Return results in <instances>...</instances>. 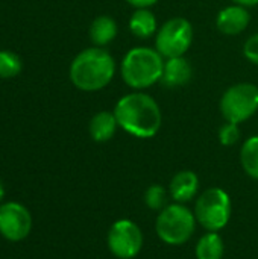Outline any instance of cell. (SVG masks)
<instances>
[{"label": "cell", "mask_w": 258, "mask_h": 259, "mask_svg": "<svg viewBox=\"0 0 258 259\" xmlns=\"http://www.w3.org/2000/svg\"><path fill=\"white\" fill-rule=\"evenodd\" d=\"M114 115L119 127L140 140L154 138L163 124L158 102L143 91H134L120 97L114 106Z\"/></svg>", "instance_id": "1"}, {"label": "cell", "mask_w": 258, "mask_h": 259, "mask_svg": "<svg viewBox=\"0 0 258 259\" xmlns=\"http://www.w3.org/2000/svg\"><path fill=\"white\" fill-rule=\"evenodd\" d=\"M68 74L78 90L87 93L100 91L114 79L116 61L106 49L88 47L75 56Z\"/></svg>", "instance_id": "2"}, {"label": "cell", "mask_w": 258, "mask_h": 259, "mask_svg": "<svg viewBox=\"0 0 258 259\" xmlns=\"http://www.w3.org/2000/svg\"><path fill=\"white\" fill-rule=\"evenodd\" d=\"M164 58L152 47H132L126 52L120 64L123 82L135 90L143 91L161 80Z\"/></svg>", "instance_id": "3"}, {"label": "cell", "mask_w": 258, "mask_h": 259, "mask_svg": "<svg viewBox=\"0 0 258 259\" xmlns=\"http://www.w3.org/2000/svg\"><path fill=\"white\" fill-rule=\"evenodd\" d=\"M196 217L184 203L167 205L160 211L155 220V232L158 238L169 246H181L187 243L196 231Z\"/></svg>", "instance_id": "4"}, {"label": "cell", "mask_w": 258, "mask_h": 259, "mask_svg": "<svg viewBox=\"0 0 258 259\" xmlns=\"http://www.w3.org/2000/svg\"><path fill=\"white\" fill-rule=\"evenodd\" d=\"M231 211L233 208L228 193L217 187L205 190L195 205L196 222L207 232L222 231L231 220Z\"/></svg>", "instance_id": "5"}, {"label": "cell", "mask_w": 258, "mask_h": 259, "mask_svg": "<svg viewBox=\"0 0 258 259\" xmlns=\"http://www.w3.org/2000/svg\"><path fill=\"white\" fill-rule=\"evenodd\" d=\"M219 109L225 121L242 124L258 111V87L251 82L231 85L222 94Z\"/></svg>", "instance_id": "6"}, {"label": "cell", "mask_w": 258, "mask_h": 259, "mask_svg": "<svg viewBox=\"0 0 258 259\" xmlns=\"http://www.w3.org/2000/svg\"><path fill=\"white\" fill-rule=\"evenodd\" d=\"M195 30L184 17H173L164 21L155 33V49L164 58L184 56L193 44Z\"/></svg>", "instance_id": "7"}, {"label": "cell", "mask_w": 258, "mask_h": 259, "mask_svg": "<svg viewBox=\"0 0 258 259\" xmlns=\"http://www.w3.org/2000/svg\"><path fill=\"white\" fill-rule=\"evenodd\" d=\"M106 246L117 259H134L143 249V232L132 220H117L108 231Z\"/></svg>", "instance_id": "8"}, {"label": "cell", "mask_w": 258, "mask_h": 259, "mask_svg": "<svg viewBox=\"0 0 258 259\" xmlns=\"http://www.w3.org/2000/svg\"><path fill=\"white\" fill-rule=\"evenodd\" d=\"M32 231V215L23 205L8 202L0 205V234L8 241H21Z\"/></svg>", "instance_id": "9"}, {"label": "cell", "mask_w": 258, "mask_h": 259, "mask_svg": "<svg viewBox=\"0 0 258 259\" xmlns=\"http://www.w3.org/2000/svg\"><path fill=\"white\" fill-rule=\"evenodd\" d=\"M249 21H251V14L248 8L233 3L219 11L216 17V27L220 33L227 36H236L246 30Z\"/></svg>", "instance_id": "10"}, {"label": "cell", "mask_w": 258, "mask_h": 259, "mask_svg": "<svg viewBox=\"0 0 258 259\" xmlns=\"http://www.w3.org/2000/svg\"><path fill=\"white\" fill-rule=\"evenodd\" d=\"M193 76V67L184 56L164 59L161 83L166 88H179L190 82Z\"/></svg>", "instance_id": "11"}, {"label": "cell", "mask_w": 258, "mask_h": 259, "mask_svg": "<svg viewBox=\"0 0 258 259\" xmlns=\"http://www.w3.org/2000/svg\"><path fill=\"white\" fill-rule=\"evenodd\" d=\"M198 191H199V178L192 170L178 171L169 184V194L176 203H187L193 200Z\"/></svg>", "instance_id": "12"}, {"label": "cell", "mask_w": 258, "mask_h": 259, "mask_svg": "<svg viewBox=\"0 0 258 259\" xmlns=\"http://www.w3.org/2000/svg\"><path fill=\"white\" fill-rule=\"evenodd\" d=\"M119 129V121L114 115V111H99L93 115L88 124V132L93 141L106 143L109 141Z\"/></svg>", "instance_id": "13"}, {"label": "cell", "mask_w": 258, "mask_h": 259, "mask_svg": "<svg viewBox=\"0 0 258 259\" xmlns=\"http://www.w3.org/2000/svg\"><path fill=\"white\" fill-rule=\"evenodd\" d=\"M128 27L132 35L144 39L149 36H155L158 30V20L149 8H135V11L129 17Z\"/></svg>", "instance_id": "14"}, {"label": "cell", "mask_w": 258, "mask_h": 259, "mask_svg": "<svg viewBox=\"0 0 258 259\" xmlns=\"http://www.w3.org/2000/svg\"><path fill=\"white\" fill-rule=\"evenodd\" d=\"M117 32H119L117 23L109 15L96 17L88 29L90 39L96 47H105L109 42H113L117 36Z\"/></svg>", "instance_id": "15"}, {"label": "cell", "mask_w": 258, "mask_h": 259, "mask_svg": "<svg viewBox=\"0 0 258 259\" xmlns=\"http://www.w3.org/2000/svg\"><path fill=\"white\" fill-rule=\"evenodd\" d=\"M225 252L224 240L217 232H207L196 244V259H222Z\"/></svg>", "instance_id": "16"}, {"label": "cell", "mask_w": 258, "mask_h": 259, "mask_svg": "<svg viewBox=\"0 0 258 259\" xmlns=\"http://www.w3.org/2000/svg\"><path fill=\"white\" fill-rule=\"evenodd\" d=\"M240 164L249 178L258 181V135L249 137L242 144Z\"/></svg>", "instance_id": "17"}, {"label": "cell", "mask_w": 258, "mask_h": 259, "mask_svg": "<svg viewBox=\"0 0 258 259\" xmlns=\"http://www.w3.org/2000/svg\"><path fill=\"white\" fill-rule=\"evenodd\" d=\"M21 59L18 55L8 52V50H0V77L2 79H11L20 74L21 71Z\"/></svg>", "instance_id": "18"}, {"label": "cell", "mask_w": 258, "mask_h": 259, "mask_svg": "<svg viewBox=\"0 0 258 259\" xmlns=\"http://www.w3.org/2000/svg\"><path fill=\"white\" fill-rule=\"evenodd\" d=\"M144 205L152 211H163L167 206V191L163 185L154 184L144 191Z\"/></svg>", "instance_id": "19"}, {"label": "cell", "mask_w": 258, "mask_h": 259, "mask_svg": "<svg viewBox=\"0 0 258 259\" xmlns=\"http://www.w3.org/2000/svg\"><path fill=\"white\" fill-rule=\"evenodd\" d=\"M219 141L222 146L225 147H231L234 144L239 143L240 137H242V132H240V124L237 123H230V121H225L220 129H219Z\"/></svg>", "instance_id": "20"}, {"label": "cell", "mask_w": 258, "mask_h": 259, "mask_svg": "<svg viewBox=\"0 0 258 259\" xmlns=\"http://www.w3.org/2000/svg\"><path fill=\"white\" fill-rule=\"evenodd\" d=\"M243 55L245 58L258 65V32L251 35L246 41H245V46H243Z\"/></svg>", "instance_id": "21"}, {"label": "cell", "mask_w": 258, "mask_h": 259, "mask_svg": "<svg viewBox=\"0 0 258 259\" xmlns=\"http://www.w3.org/2000/svg\"><path fill=\"white\" fill-rule=\"evenodd\" d=\"M125 2L129 3V5H132L134 8H151L158 0H125Z\"/></svg>", "instance_id": "22"}, {"label": "cell", "mask_w": 258, "mask_h": 259, "mask_svg": "<svg viewBox=\"0 0 258 259\" xmlns=\"http://www.w3.org/2000/svg\"><path fill=\"white\" fill-rule=\"evenodd\" d=\"M233 3L245 6V8H252V6L258 5V0H233Z\"/></svg>", "instance_id": "23"}, {"label": "cell", "mask_w": 258, "mask_h": 259, "mask_svg": "<svg viewBox=\"0 0 258 259\" xmlns=\"http://www.w3.org/2000/svg\"><path fill=\"white\" fill-rule=\"evenodd\" d=\"M3 197H5V185H3V182L0 179V202L3 200Z\"/></svg>", "instance_id": "24"}]
</instances>
